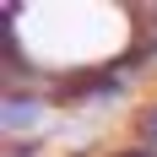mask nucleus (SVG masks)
<instances>
[{
  "label": "nucleus",
  "mask_w": 157,
  "mask_h": 157,
  "mask_svg": "<svg viewBox=\"0 0 157 157\" xmlns=\"http://www.w3.org/2000/svg\"><path fill=\"white\" fill-rule=\"evenodd\" d=\"M44 114V98H16V92H6V103H0V125L6 130H22L27 119H38Z\"/></svg>",
  "instance_id": "obj_1"
}]
</instances>
